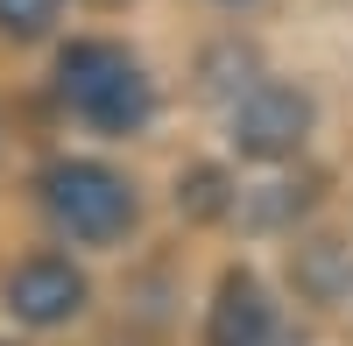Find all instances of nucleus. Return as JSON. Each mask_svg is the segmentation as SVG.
Instances as JSON below:
<instances>
[{
    "label": "nucleus",
    "mask_w": 353,
    "mask_h": 346,
    "mask_svg": "<svg viewBox=\"0 0 353 346\" xmlns=\"http://www.w3.org/2000/svg\"><path fill=\"white\" fill-rule=\"evenodd\" d=\"M205 346H283L276 304H269V290H261L248 269H226L219 276L212 318H205Z\"/></svg>",
    "instance_id": "5"
},
{
    "label": "nucleus",
    "mask_w": 353,
    "mask_h": 346,
    "mask_svg": "<svg viewBox=\"0 0 353 346\" xmlns=\"http://www.w3.org/2000/svg\"><path fill=\"white\" fill-rule=\"evenodd\" d=\"M57 85H64L71 113L92 121L99 134H134L149 121V106H156L149 71H141L121 43H71L64 64H57Z\"/></svg>",
    "instance_id": "1"
},
{
    "label": "nucleus",
    "mask_w": 353,
    "mask_h": 346,
    "mask_svg": "<svg viewBox=\"0 0 353 346\" xmlns=\"http://www.w3.org/2000/svg\"><path fill=\"white\" fill-rule=\"evenodd\" d=\"M311 141V92L283 78H254L233 99V149L248 163H290Z\"/></svg>",
    "instance_id": "3"
},
{
    "label": "nucleus",
    "mask_w": 353,
    "mask_h": 346,
    "mask_svg": "<svg viewBox=\"0 0 353 346\" xmlns=\"http://www.w3.org/2000/svg\"><path fill=\"white\" fill-rule=\"evenodd\" d=\"M36 191H43V212L57 219V234H71V241H85V247H113V241L134 226V191H128V177H121V170H106V163H92V156L50 163L43 177H36Z\"/></svg>",
    "instance_id": "2"
},
{
    "label": "nucleus",
    "mask_w": 353,
    "mask_h": 346,
    "mask_svg": "<svg viewBox=\"0 0 353 346\" xmlns=\"http://www.w3.org/2000/svg\"><path fill=\"white\" fill-rule=\"evenodd\" d=\"M290 276H297V290L311 304H339L353 290V247L339 241H304L297 254H290Z\"/></svg>",
    "instance_id": "6"
},
{
    "label": "nucleus",
    "mask_w": 353,
    "mask_h": 346,
    "mask_svg": "<svg viewBox=\"0 0 353 346\" xmlns=\"http://www.w3.org/2000/svg\"><path fill=\"white\" fill-rule=\"evenodd\" d=\"M57 8H64V0H0V36H14V43H36L43 28L57 21Z\"/></svg>",
    "instance_id": "8"
},
{
    "label": "nucleus",
    "mask_w": 353,
    "mask_h": 346,
    "mask_svg": "<svg viewBox=\"0 0 353 346\" xmlns=\"http://www.w3.org/2000/svg\"><path fill=\"white\" fill-rule=\"evenodd\" d=\"M8 311L21 325H64L85 311V276L64 262V254H28V262L8 276Z\"/></svg>",
    "instance_id": "4"
},
{
    "label": "nucleus",
    "mask_w": 353,
    "mask_h": 346,
    "mask_svg": "<svg viewBox=\"0 0 353 346\" xmlns=\"http://www.w3.org/2000/svg\"><path fill=\"white\" fill-rule=\"evenodd\" d=\"M176 205H184L191 219H219L233 198H226V177L219 170H191V177H176Z\"/></svg>",
    "instance_id": "7"
},
{
    "label": "nucleus",
    "mask_w": 353,
    "mask_h": 346,
    "mask_svg": "<svg viewBox=\"0 0 353 346\" xmlns=\"http://www.w3.org/2000/svg\"><path fill=\"white\" fill-rule=\"evenodd\" d=\"M226 8H241V0H226Z\"/></svg>",
    "instance_id": "9"
}]
</instances>
